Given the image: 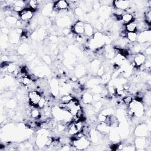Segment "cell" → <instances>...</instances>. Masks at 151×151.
<instances>
[{
    "instance_id": "22",
    "label": "cell",
    "mask_w": 151,
    "mask_h": 151,
    "mask_svg": "<svg viewBox=\"0 0 151 151\" xmlns=\"http://www.w3.org/2000/svg\"><path fill=\"white\" fill-rule=\"evenodd\" d=\"M107 116L103 114V113H100V114L97 116V120L100 123H104L106 120Z\"/></svg>"
},
{
    "instance_id": "21",
    "label": "cell",
    "mask_w": 151,
    "mask_h": 151,
    "mask_svg": "<svg viewBox=\"0 0 151 151\" xmlns=\"http://www.w3.org/2000/svg\"><path fill=\"white\" fill-rule=\"evenodd\" d=\"M103 105L101 101H97V102H96L94 105V109L95 110H99L103 107Z\"/></svg>"
},
{
    "instance_id": "9",
    "label": "cell",
    "mask_w": 151,
    "mask_h": 151,
    "mask_svg": "<svg viewBox=\"0 0 151 151\" xmlns=\"http://www.w3.org/2000/svg\"><path fill=\"white\" fill-rule=\"evenodd\" d=\"M69 8V5L68 2L67 1H64V0L56 1L53 5V10L55 11L67 10Z\"/></svg>"
},
{
    "instance_id": "14",
    "label": "cell",
    "mask_w": 151,
    "mask_h": 151,
    "mask_svg": "<svg viewBox=\"0 0 151 151\" xmlns=\"http://www.w3.org/2000/svg\"><path fill=\"white\" fill-rule=\"evenodd\" d=\"M137 35H138V34L136 32H133V33L128 32L127 38H126V39L129 41V42L135 43L137 42Z\"/></svg>"
},
{
    "instance_id": "18",
    "label": "cell",
    "mask_w": 151,
    "mask_h": 151,
    "mask_svg": "<svg viewBox=\"0 0 151 151\" xmlns=\"http://www.w3.org/2000/svg\"><path fill=\"white\" fill-rule=\"evenodd\" d=\"M5 22L10 24V25H15L17 24V22H18V19L16 18V17H13V16H7L5 19Z\"/></svg>"
},
{
    "instance_id": "24",
    "label": "cell",
    "mask_w": 151,
    "mask_h": 151,
    "mask_svg": "<svg viewBox=\"0 0 151 151\" xmlns=\"http://www.w3.org/2000/svg\"><path fill=\"white\" fill-rule=\"evenodd\" d=\"M105 73V67L103 66H100L97 71V74L99 76L101 77Z\"/></svg>"
},
{
    "instance_id": "17",
    "label": "cell",
    "mask_w": 151,
    "mask_h": 151,
    "mask_svg": "<svg viewBox=\"0 0 151 151\" xmlns=\"http://www.w3.org/2000/svg\"><path fill=\"white\" fill-rule=\"evenodd\" d=\"M47 105H48V99L46 97L42 96L41 99L40 100L39 102L38 103L37 107L39 108L40 109H42Z\"/></svg>"
},
{
    "instance_id": "23",
    "label": "cell",
    "mask_w": 151,
    "mask_h": 151,
    "mask_svg": "<svg viewBox=\"0 0 151 151\" xmlns=\"http://www.w3.org/2000/svg\"><path fill=\"white\" fill-rule=\"evenodd\" d=\"M110 76L108 73H106L102 76H101V80L103 83H106L110 79Z\"/></svg>"
},
{
    "instance_id": "1",
    "label": "cell",
    "mask_w": 151,
    "mask_h": 151,
    "mask_svg": "<svg viewBox=\"0 0 151 151\" xmlns=\"http://www.w3.org/2000/svg\"><path fill=\"white\" fill-rule=\"evenodd\" d=\"M41 97V94L37 90H32L29 92L28 96L29 104L33 106L37 107L38 103L39 102Z\"/></svg>"
},
{
    "instance_id": "19",
    "label": "cell",
    "mask_w": 151,
    "mask_h": 151,
    "mask_svg": "<svg viewBox=\"0 0 151 151\" xmlns=\"http://www.w3.org/2000/svg\"><path fill=\"white\" fill-rule=\"evenodd\" d=\"M133 99L134 98L132 96L127 95L122 99V102L124 105L128 106L132 103Z\"/></svg>"
},
{
    "instance_id": "27",
    "label": "cell",
    "mask_w": 151,
    "mask_h": 151,
    "mask_svg": "<svg viewBox=\"0 0 151 151\" xmlns=\"http://www.w3.org/2000/svg\"><path fill=\"white\" fill-rule=\"evenodd\" d=\"M144 52H145V56H150L151 54V48L150 47H148L147 48H146L144 50Z\"/></svg>"
},
{
    "instance_id": "11",
    "label": "cell",
    "mask_w": 151,
    "mask_h": 151,
    "mask_svg": "<svg viewBox=\"0 0 151 151\" xmlns=\"http://www.w3.org/2000/svg\"><path fill=\"white\" fill-rule=\"evenodd\" d=\"M86 36L91 37L94 34V29L89 23H84V34Z\"/></svg>"
},
{
    "instance_id": "13",
    "label": "cell",
    "mask_w": 151,
    "mask_h": 151,
    "mask_svg": "<svg viewBox=\"0 0 151 151\" xmlns=\"http://www.w3.org/2000/svg\"><path fill=\"white\" fill-rule=\"evenodd\" d=\"M83 102L86 105H89L93 101V95L89 93H85L82 97Z\"/></svg>"
},
{
    "instance_id": "3",
    "label": "cell",
    "mask_w": 151,
    "mask_h": 151,
    "mask_svg": "<svg viewBox=\"0 0 151 151\" xmlns=\"http://www.w3.org/2000/svg\"><path fill=\"white\" fill-rule=\"evenodd\" d=\"M34 12L33 10L30 9L24 8L20 13V18L22 21L28 22L30 21L34 16Z\"/></svg>"
},
{
    "instance_id": "20",
    "label": "cell",
    "mask_w": 151,
    "mask_h": 151,
    "mask_svg": "<svg viewBox=\"0 0 151 151\" xmlns=\"http://www.w3.org/2000/svg\"><path fill=\"white\" fill-rule=\"evenodd\" d=\"M144 18H145V22L146 23L150 25V23H151V10H150V8L149 10H148L146 11V12H145Z\"/></svg>"
},
{
    "instance_id": "2",
    "label": "cell",
    "mask_w": 151,
    "mask_h": 151,
    "mask_svg": "<svg viewBox=\"0 0 151 151\" xmlns=\"http://www.w3.org/2000/svg\"><path fill=\"white\" fill-rule=\"evenodd\" d=\"M148 142L146 137H137L135 140V146L138 150H144L148 146Z\"/></svg>"
},
{
    "instance_id": "5",
    "label": "cell",
    "mask_w": 151,
    "mask_h": 151,
    "mask_svg": "<svg viewBox=\"0 0 151 151\" xmlns=\"http://www.w3.org/2000/svg\"><path fill=\"white\" fill-rule=\"evenodd\" d=\"M71 33L76 35H83L84 34V22L78 21L76 22L71 29Z\"/></svg>"
},
{
    "instance_id": "26",
    "label": "cell",
    "mask_w": 151,
    "mask_h": 151,
    "mask_svg": "<svg viewBox=\"0 0 151 151\" xmlns=\"http://www.w3.org/2000/svg\"><path fill=\"white\" fill-rule=\"evenodd\" d=\"M75 14L78 16H82L83 15V11L80 8H77L75 9Z\"/></svg>"
},
{
    "instance_id": "25",
    "label": "cell",
    "mask_w": 151,
    "mask_h": 151,
    "mask_svg": "<svg viewBox=\"0 0 151 151\" xmlns=\"http://www.w3.org/2000/svg\"><path fill=\"white\" fill-rule=\"evenodd\" d=\"M7 69H8V71L10 73H13V72L17 69L16 66L12 64V63H10V64L9 65V66H8V67H7Z\"/></svg>"
},
{
    "instance_id": "28",
    "label": "cell",
    "mask_w": 151,
    "mask_h": 151,
    "mask_svg": "<svg viewBox=\"0 0 151 151\" xmlns=\"http://www.w3.org/2000/svg\"><path fill=\"white\" fill-rule=\"evenodd\" d=\"M44 60V61L46 63H47L48 64H49V63H51V60H50V58L48 56H45Z\"/></svg>"
},
{
    "instance_id": "16",
    "label": "cell",
    "mask_w": 151,
    "mask_h": 151,
    "mask_svg": "<svg viewBox=\"0 0 151 151\" xmlns=\"http://www.w3.org/2000/svg\"><path fill=\"white\" fill-rule=\"evenodd\" d=\"M74 99V97L71 93H67L65 95H62L60 98V102L61 103H68L71 100Z\"/></svg>"
},
{
    "instance_id": "15",
    "label": "cell",
    "mask_w": 151,
    "mask_h": 151,
    "mask_svg": "<svg viewBox=\"0 0 151 151\" xmlns=\"http://www.w3.org/2000/svg\"><path fill=\"white\" fill-rule=\"evenodd\" d=\"M41 116L40 109L37 107H33L31 110V117L33 119H40Z\"/></svg>"
},
{
    "instance_id": "8",
    "label": "cell",
    "mask_w": 151,
    "mask_h": 151,
    "mask_svg": "<svg viewBox=\"0 0 151 151\" xmlns=\"http://www.w3.org/2000/svg\"><path fill=\"white\" fill-rule=\"evenodd\" d=\"M146 60V57L144 53H137L135 55L133 62L136 68L142 66Z\"/></svg>"
},
{
    "instance_id": "12",
    "label": "cell",
    "mask_w": 151,
    "mask_h": 151,
    "mask_svg": "<svg viewBox=\"0 0 151 151\" xmlns=\"http://www.w3.org/2000/svg\"><path fill=\"white\" fill-rule=\"evenodd\" d=\"M125 30L128 33L136 32V21L135 19L134 21L131 22L127 24L124 25Z\"/></svg>"
},
{
    "instance_id": "10",
    "label": "cell",
    "mask_w": 151,
    "mask_h": 151,
    "mask_svg": "<svg viewBox=\"0 0 151 151\" xmlns=\"http://www.w3.org/2000/svg\"><path fill=\"white\" fill-rule=\"evenodd\" d=\"M135 19V18H134L133 14L131 13H128V12H125L124 14L122 16L121 20L123 22V23L125 25L131 22H132L133 21H134Z\"/></svg>"
},
{
    "instance_id": "4",
    "label": "cell",
    "mask_w": 151,
    "mask_h": 151,
    "mask_svg": "<svg viewBox=\"0 0 151 151\" xmlns=\"http://www.w3.org/2000/svg\"><path fill=\"white\" fill-rule=\"evenodd\" d=\"M151 41V34L150 30L145 31L138 33L137 42L140 44H144L147 42H150Z\"/></svg>"
},
{
    "instance_id": "7",
    "label": "cell",
    "mask_w": 151,
    "mask_h": 151,
    "mask_svg": "<svg viewBox=\"0 0 151 151\" xmlns=\"http://www.w3.org/2000/svg\"><path fill=\"white\" fill-rule=\"evenodd\" d=\"M130 2L124 0H116L113 1V5L114 8L120 9L123 11L127 10L130 7Z\"/></svg>"
},
{
    "instance_id": "6",
    "label": "cell",
    "mask_w": 151,
    "mask_h": 151,
    "mask_svg": "<svg viewBox=\"0 0 151 151\" xmlns=\"http://www.w3.org/2000/svg\"><path fill=\"white\" fill-rule=\"evenodd\" d=\"M147 133V125L144 123L140 124L139 126H137L135 131V135L137 137H146Z\"/></svg>"
}]
</instances>
